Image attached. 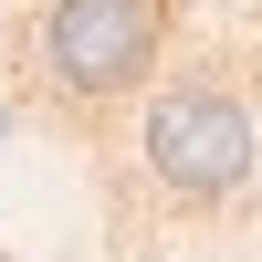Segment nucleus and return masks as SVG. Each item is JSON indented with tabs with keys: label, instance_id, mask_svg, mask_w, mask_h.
<instances>
[{
	"label": "nucleus",
	"instance_id": "obj_1",
	"mask_svg": "<svg viewBox=\"0 0 262 262\" xmlns=\"http://www.w3.org/2000/svg\"><path fill=\"white\" fill-rule=\"evenodd\" d=\"M147 179L179 210H221L252 179V116L231 84H168L147 105Z\"/></svg>",
	"mask_w": 262,
	"mask_h": 262
},
{
	"label": "nucleus",
	"instance_id": "obj_2",
	"mask_svg": "<svg viewBox=\"0 0 262 262\" xmlns=\"http://www.w3.org/2000/svg\"><path fill=\"white\" fill-rule=\"evenodd\" d=\"M158 63V0H53L42 11V74L74 105H116Z\"/></svg>",
	"mask_w": 262,
	"mask_h": 262
}]
</instances>
